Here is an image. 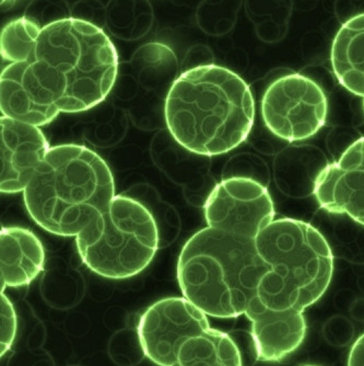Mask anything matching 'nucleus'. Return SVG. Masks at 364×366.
<instances>
[{
  "label": "nucleus",
  "mask_w": 364,
  "mask_h": 366,
  "mask_svg": "<svg viewBox=\"0 0 364 366\" xmlns=\"http://www.w3.org/2000/svg\"><path fill=\"white\" fill-rule=\"evenodd\" d=\"M275 209L236 227H205L189 238L178 261L183 297L217 318L252 317L266 310L275 271L257 248V236Z\"/></svg>",
  "instance_id": "obj_1"
},
{
  "label": "nucleus",
  "mask_w": 364,
  "mask_h": 366,
  "mask_svg": "<svg viewBox=\"0 0 364 366\" xmlns=\"http://www.w3.org/2000/svg\"><path fill=\"white\" fill-rule=\"evenodd\" d=\"M12 64L61 113L84 112L100 104L118 71V56L110 38L96 24L77 18L43 26L19 61Z\"/></svg>",
  "instance_id": "obj_2"
},
{
  "label": "nucleus",
  "mask_w": 364,
  "mask_h": 366,
  "mask_svg": "<svg viewBox=\"0 0 364 366\" xmlns=\"http://www.w3.org/2000/svg\"><path fill=\"white\" fill-rule=\"evenodd\" d=\"M164 117L170 134L191 153H229L248 139L255 121L250 86L222 66L184 71L168 90Z\"/></svg>",
  "instance_id": "obj_3"
},
{
  "label": "nucleus",
  "mask_w": 364,
  "mask_h": 366,
  "mask_svg": "<svg viewBox=\"0 0 364 366\" xmlns=\"http://www.w3.org/2000/svg\"><path fill=\"white\" fill-rule=\"evenodd\" d=\"M114 197V177L106 160L77 144L51 147L24 191L33 221L61 237H77Z\"/></svg>",
  "instance_id": "obj_4"
},
{
  "label": "nucleus",
  "mask_w": 364,
  "mask_h": 366,
  "mask_svg": "<svg viewBox=\"0 0 364 366\" xmlns=\"http://www.w3.org/2000/svg\"><path fill=\"white\" fill-rule=\"evenodd\" d=\"M137 335L143 355L158 366H243L233 339L211 328L207 315L184 297L149 306Z\"/></svg>",
  "instance_id": "obj_5"
},
{
  "label": "nucleus",
  "mask_w": 364,
  "mask_h": 366,
  "mask_svg": "<svg viewBox=\"0 0 364 366\" xmlns=\"http://www.w3.org/2000/svg\"><path fill=\"white\" fill-rule=\"evenodd\" d=\"M82 262L100 277L126 280L145 271L159 247L151 212L137 199L115 195L106 211L76 237Z\"/></svg>",
  "instance_id": "obj_6"
},
{
  "label": "nucleus",
  "mask_w": 364,
  "mask_h": 366,
  "mask_svg": "<svg viewBox=\"0 0 364 366\" xmlns=\"http://www.w3.org/2000/svg\"><path fill=\"white\" fill-rule=\"evenodd\" d=\"M328 100L314 80L289 74L273 80L262 99V117L267 129L283 141L313 137L326 123Z\"/></svg>",
  "instance_id": "obj_7"
},
{
  "label": "nucleus",
  "mask_w": 364,
  "mask_h": 366,
  "mask_svg": "<svg viewBox=\"0 0 364 366\" xmlns=\"http://www.w3.org/2000/svg\"><path fill=\"white\" fill-rule=\"evenodd\" d=\"M314 195L325 211L345 214L364 226V137L318 174Z\"/></svg>",
  "instance_id": "obj_8"
},
{
  "label": "nucleus",
  "mask_w": 364,
  "mask_h": 366,
  "mask_svg": "<svg viewBox=\"0 0 364 366\" xmlns=\"http://www.w3.org/2000/svg\"><path fill=\"white\" fill-rule=\"evenodd\" d=\"M49 149L51 146L41 127L1 117V192H24Z\"/></svg>",
  "instance_id": "obj_9"
},
{
  "label": "nucleus",
  "mask_w": 364,
  "mask_h": 366,
  "mask_svg": "<svg viewBox=\"0 0 364 366\" xmlns=\"http://www.w3.org/2000/svg\"><path fill=\"white\" fill-rule=\"evenodd\" d=\"M0 264L1 293L6 287H26L44 268V247L30 229L3 226L0 232Z\"/></svg>",
  "instance_id": "obj_10"
},
{
  "label": "nucleus",
  "mask_w": 364,
  "mask_h": 366,
  "mask_svg": "<svg viewBox=\"0 0 364 366\" xmlns=\"http://www.w3.org/2000/svg\"><path fill=\"white\" fill-rule=\"evenodd\" d=\"M333 71L338 81L363 100L364 14L345 22L335 36L330 51Z\"/></svg>",
  "instance_id": "obj_11"
},
{
  "label": "nucleus",
  "mask_w": 364,
  "mask_h": 366,
  "mask_svg": "<svg viewBox=\"0 0 364 366\" xmlns=\"http://www.w3.org/2000/svg\"><path fill=\"white\" fill-rule=\"evenodd\" d=\"M16 310L9 298L1 293V357L11 349L16 336Z\"/></svg>",
  "instance_id": "obj_12"
},
{
  "label": "nucleus",
  "mask_w": 364,
  "mask_h": 366,
  "mask_svg": "<svg viewBox=\"0 0 364 366\" xmlns=\"http://www.w3.org/2000/svg\"><path fill=\"white\" fill-rule=\"evenodd\" d=\"M347 366H364V334L351 347Z\"/></svg>",
  "instance_id": "obj_13"
},
{
  "label": "nucleus",
  "mask_w": 364,
  "mask_h": 366,
  "mask_svg": "<svg viewBox=\"0 0 364 366\" xmlns=\"http://www.w3.org/2000/svg\"><path fill=\"white\" fill-rule=\"evenodd\" d=\"M304 366H316V365H304Z\"/></svg>",
  "instance_id": "obj_14"
}]
</instances>
